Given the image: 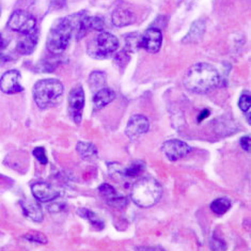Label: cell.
Returning <instances> with one entry per match:
<instances>
[{
  "label": "cell",
  "mask_w": 251,
  "mask_h": 251,
  "mask_svg": "<svg viewBox=\"0 0 251 251\" xmlns=\"http://www.w3.org/2000/svg\"><path fill=\"white\" fill-rule=\"evenodd\" d=\"M21 74L19 71L11 70L5 72L0 79V90L7 94L22 92L24 88L21 86Z\"/></svg>",
  "instance_id": "cell-9"
},
{
  "label": "cell",
  "mask_w": 251,
  "mask_h": 251,
  "mask_svg": "<svg viewBox=\"0 0 251 251\" xmlns=\"http://www.w3.org/2000/svg\"><path fill=\"white\" fill-rule=\"evenodd\" d=\"M21 205L23 213L27 218L35 221V223H41L43 220V212H42L38 202L34 200H24L21 202Z\"/></svg>",
  "instance_id": "cell-15"
},
{
  "label": "cell",
  "mask_w": 251,
  "mask_h": 251,
  "mask_svg": "<svg viewBox=\"0 0 251 251\" xmlns=\"http://www.w3.org/2000/svg\"><path fill=\"white\" fill-rule=\"evenodd\" d=\"M134 14L127 10H116L112 14V24L117 27H125L134 22Z\"/></svg>",
  "instance_id": "cell-17"
},
{
  "label": "cell",
  "mask_w": 251,
  "mask_h": 251,
  "mask_svg": "<svg viewBox=\"0 0 251 251\" xmlns=\"http://www.w3.org/2000/svg\"><path fill=\"white\" fill-rule=\"evenodd\" d=\"M220 75L213 65L197 63L190 67L184 78V85L195 93H207L220 85Z\"/></svg>",
  "instance_id": "cell-1"
},
{
  "label": "cell",
  "mask_w": 251,
  "mask_h": 251,
  "mask_svg": "<svg viewBox=\"0 0 251 251\" xmlns=\"http://www.w3.org/2000/svg\"><path fill=\"white\" fill-rule=\"evenodd\" d=\"M211 249L212 251H226V244L224 240L213 235L211 241Z\"/></svg>",
  "instance_id": "cell-26"
},
{
  "label": "cell",
  "mask_w": 251,
  "mask_h": 251,
  "mask_svg": "<svg viewBox=\"0 0 251 251\" xmlns=\"http://www.w3.org/2000/svg\"><path fill=\"white\" fill-rule=\"evenodd\" d=\"M35 25H37V21L34 17L23 10L15 11L8 22V27L10 29L23 34H28L35 30Z\"/></svg>",
  "instance_id": "cell-6"
},
{
  "label": "cell",
  "mask_w": 251,
  "mask_h": 251,
  "mask_svg": "<svg viewBox=\"0 0 251 251\" xmlns=\"http://www.w3.org/2000/svg\"><path fill=\"white\" fill-rule=\"evenodd\" d=\"M163 42V34L157 28H150L141 35L140 47L149 52L156 53L159 51Z\"/></svg>",
  "instance_id": "cell-10"
},
{
  "label": "cell",
  "mask_w": 251,
  "mask_h": 251,
  "mask_svg": "<svg viewBox=\"0 0 251 251\" xmlns=\"http://www.w3.org/2000/svg\"><path fill=\"white\" fill-rule=\"evenodd\" d=\"M77 214H78L80 217L87 219L89 223L91 224L93 228H95L97 230L104 229V226H105L104 221L101 220L97 214L91 212L90 210H88V208H79V210L77 211Z\"/></svg>",
  "instance_id": "cell-19"
},
{
  "label": "cell",
  "mask_w": 251,
  "mask_h": 251,
  "mask_svg": "<svg viewBox=\"0 0 251 251\" xmlns=\"http://www.w3.org/2000/svg\"><path fill=\"white\" fill-rule=\"evenodd\" d=\"M32 195L39 202H50L59 197V191L53 188L51 185L45 182H39L32 185Z\"/></svg>",
  "instance_id": "cell-13"
},
{
  "label": "cell",
  "mask_w": 251,
  "mask_h": 251,
  "mask_svg": "<svg viewBox=\"0 0 251 251\" xmlns=\"http://www.w3.org/2000/svg\"><path fill=\"white\" fill-rule=\"evenodd\" d=\"M24 238H25V240H27V241H29V242H32V243L47 244V237L43 234V233L37 232V231L27 233V234L24 236Z\"/></svg>",
  "instance_id": "cell-24"
},
{
  "label": "cell",
  "mask_w": 251,
  "mask_h": 251,
  "mask_svg": "<svg viewBox=\"0 0 251 251\" xmlns=\"http://www.w3.org/2000/svg\"><path fill=\"white\" fill-rule=\"evenodd\" d=\"M76 150H77V153L80 155V157L82 159L91 160L98 156L97 148H95V146L92 145V143L80 141L77 143Z\"/></svg>",
  "instance_id": "cell-18"
},
{
  "label": "cell",
  "mask_w": 251,
  "mask_h": 251,
  "mask_svg": "<svg viewBox=\"0 0 251 251\" xmlns=\"http://www.w3.org/2000/svg\"><path fill=\"white\" fill-rule=\"evenodd\" d=\"M145 168H146L145 163L141 160H137V161H134L131 165H129L127 168H125L123 170V175L125 176H129V177L138 176L140 173L145 170Z\"/></svg>",
  "instance_id": "cell-21"
},
{
  "label": "cell",
  "mask_w": 251,
  "mask_h": 251,
  "mask_svg": "<svg viewBox=\"0 0 251 251\" xmlns=\"http://www.w3.org/2000/svg\"><path fill=\"white\" fill-rule=\"evenodd\" d=\"M63 85L58 79H42L34 85L33 98L41 109L50 108L60 103Z\"/></svg>",
  "instance_id": "cell-3"
},
{
  "label": "cell",
  "mask_w": 251,
  "mask_h": 251,
  "mask_svg": "<svg viewBox=\"0 0 251 251\" xmlns=\"http://www.w3.org/2000/svg\"><path fill=\"white\" fill-rule=\"evenodd\" d=\"M208 115H210V111H208L207 109L203 110V111L200 113V116H199V118H198V121L201 122L202 120H204V119H205L206 117H208Z\"/></svg>",
  "instance_id": "cell-29"
},
{
  "label": "cell",
  "mask_w": 251,
  "mask_h": 251,
  "mask_svg": "<svg viewBox=\"0 0 251 251\" xmlns=\"http://www.w3.org/2000/svg\"><path fill=\"white\" fill-rule=\"evenodd\" d=\"M250 137L249 136H245L241 139V146L244 149L245 151L250 152Z\"/></svg>",
  "instance_id": "cell-28"
},
{
  "label": "cell",
  "mask_w": 251,
  "mask_h": 251,
  "mask_svg": "<svg viewBox=\"0 0 251 251\" xmlns=\"http://www.w3.org/2000/svg\"><path fill=\"white\" fill-rule=\"evenodd\" d=\"M231 207V201L228 198H218L211 203V210L217 215H224Z\"/></svg>",
  "instance_id": "cell-20"
},
{
  "label": "cell",
  "mask_w": 251,
  "mask_h": 251,
  "mask_svg": "<svg viewBox=\"0 0 251 251\" xmlns=\"http://www.w3.org/2000/svg\"><path fill=\"white\" fill-rule=\"evenodd\" d=\"M89 82H90V86L92 89H98V91L103 89V86L106 82V76L103 72H93L90 75V78H89Z\"/></svg>",
  "instance_id": "cell-23"
},
{
  "label": "cell",
  "mask_w": 251,
  "mask_h": 251,
  "mask_svg": "<svg viewBox=\"0 0 251 251\" xmlns=\"http://www.w3.org/2000/svg\"><path fill=\"white\" fill-rule=\"evenodd\" d=\"M250 106H251L250 93L248 91L247 92H244L241 95L240 100H238V107H240L242 111L247 112L248 110H250Z\"/></svg>",
  "instance_id": "cell-25"
},
{
  "label": "cell",
  "mask_w": 251,
  "mask_h": 251,
  "mask_svg": "<svg viewBox=\"0 0 251 251\" xmlns=\"http://www.w3.org/2000/svg\"><path fill=\"white\" fill-rule=\"evenodd\" d=\"M38 40H39V34L38 30L35 29L32 32L25 34L24 39L20 40L19 43H17L16 50L22 55H30L31 52H33L34 49L37 47L38 44Z\"/></svg>",
  "instance_id": "cell-14"
},
{
  "label": "cell",
  "mask_w": 251,
  "mask_h": 251,
  "mask_svg": "<svg viewBox=\"0 0 251 251\" xmlns=\"http://www.w3.org/2000/svg\"><path fill=\"white\" fill-rule=\"evenodd\" d=\"M7 45H8V42L4 40V38L1 34H0V50H3L4 47H7Z\"/></svg>",
  "instance_id": "cell-30"
},
{
  "label": "cell",
  "mask_w": 251,
  "mask_h": 251,
  "mask_svg": "<svg viewBox=\"0 0 251 251\" xmlns=\"http://www.w3.org/2000/svg\"><path fill=\"white\" fill-rule=\"evenodd\" d=\"M100 194L106 200V202L112 207L124 208L127 205V199L125 197L119 195L116 189L109 184H101L99 187Z\"/></svg>",
  "instance_id": "cell-12"
},
{
  "label": "cell",
  "mask_w": 251,
  "mask_h": 251,
  "mask_svg": "<svg viewBox=\"0 0 251 251\" xmlns=\"http://www.w3.org/2000/svg\"><path fill=\"white\" fill-rule=\"evenodd\" d=\"M74 33V15L58 21L53 25L47 38V50L52 55H60L68 49L72 35Z\"/></svg>",
  "instance_id": "cell-4"
},
{
  "label": "cell",
  "mask_w": 251,
  "mask_h": 251,
  "mask_svg": "<svg viewBox=\"0 0 251 251\" xmlns=\"http://www.w3.org/2000/svg\"><path fill=\"white\" fill-rule=\"evenodd\" d=\"M163 196V187L152 177L141 178L131 189V200L136 205L148 208L156 204Z\"/></svg>",
  "instance_id": "cell-2"
},
{
  "label": "cell",
  "mask_w": 251,
  "mask_h": 251,
  "mask_svg": "<svg viewBox=\"0 0 251 251\" xmlns=\"http://www.w3.org/2000/svg\"><path fill=\"white\" fill-rule=\"evenodd\" d=\"M166 157L171 161H176L186 156L191 151V148L186 142L177 139H172L166 141L161 148Z\"/></svg>",
  "instance_id": "cell-8"
},
{
  "label": "cell",
  "mask_w": 251,
  "mask_h": 251,
  "mask_svg": "<svg viewBox=\"0 0 251 251\" xmlns=\"http://www.w3.org/2000/svg\"><path fill=\"white\" fill-rule=\"evenodd\" d=\"M32 154H33V156L37 158L42 165H46L47 163H49V159H47L44 148H42V147L35 148L33 152H32Z\"/></svg>",
  "instance_id": "cell-27"
},
{
  "label": "cell",
  "mask_w": 251,
  "mask_h": 251,
  "mask_svg": "<svg viewBox=\"0 0 251 251\" xmlns=\"http://www.w3.org/2000/svg\"><path fill=\"white\" fill-rule=\"evenodd\" d=\"M85 106V92L80 85L73 88L69 95V110L75 123L79 124Z\"/></svg>",
  "instance_id": "cell-7"
},
{
  "label": "cell",
  "mask_w": 251,
  "mask_h": 251,
  "mask_svg": "<svg viewBox=\"0 0 251 251\" xmlns=\"http://www.w3.org/2000/svg\"><path fill=\"white\" fill-rule=\"evenodd\" d=\"M149 128H150V122L148 118L142 115H135L129 119L125 133L130 139H136L145 135Z\"/></svg>",
  "instance_id": "cell-11"
},
{
  "label": "cell",
  "mask_w": 251,
  "mask_h": 251,
  "mask_svg": "<svg viewBox=\"0 0 251 251\" xmlns=\"http://www.w3.org/2000/svg\"><path fill=\"white\" fill-rule=\"evenodd\" d=\"M119 47V40L115 35L100 31L88 44V53L95 59H105L115 53Z\"/></svg>",
  "instance_id": "cell-5"
},
{
  "label": "cell",
  "mask_w": 251,
  "mask_h": 251,
  "mask_svg": "<svg viewBox=\"0 0 251 251\" xmlns=\"http://www.w3.org/2000/svg\"><path fill=\"white\" fill-rule=\"evenodd\" d=\"M140 39L141 35L139 33H129L125 38V47L128 51L135 52L140 49Z\"/></svg>",
  "instance_id": "cell-22"
},
{
  "label": "cell",
  "mask_w": 251,
  "mask_h": 251,
  "mask_svg": "<svg viewBox=\"0 0 251 251\" xmlns=\"http://www.w3.org/2000/svg\"><path fill=\"white\" fill-rule=\"evenodd\" d=\"M115 98H116V94L111 90V89L103 88L94 94L93 101H94L95 107L100 109L107 106L109 103H111V101L115 100Z\"/></svg>",
  "instance_id": "cell-16"
}]
</instances>
